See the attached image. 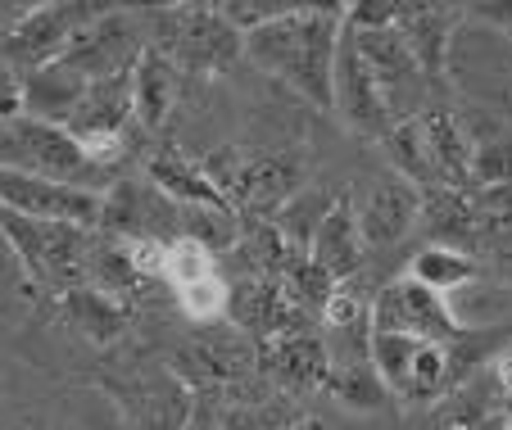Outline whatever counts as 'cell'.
<instances>
[{"mask_svg":"<svg viewBox=\"0 0 512 430\" xmlns=\"http://www.w3.org/2000/svg\"><path fill=\"white\" fill-rule=\"evenodd\" d=\"M408 277H413L417 286H426V290L449 295V290L467 286V281L476 277V258H467L463 249H454V245H426V249H417L413 254Z\"/></svg>","mask_w":512,"mask_h":430,"instance_id":"obj_16","label":"cell"},{"mask_svg":"<svg viewBox=\"0 0 512 430\" xmlns=\"http://www.w3.org/2000/svg\"><path fill=\"white\" fill-rule=\"evenodd\" d=\"M268 367L281 385L304 390V385H318L331 376V354L313 340V335L286 331V335H272L268 340Z\"/></svg>","mask_w":512,"mask_h":430,"instance_id":"obj_14","label":"cell"},{"mask_svg":"<svg viewBox=\"0 0 512 430\" xmlns=\"http://www.w3.org/2000/svg\"><path fill=\"white\" fill-rule=\"evenodd\" d=\"M227 299H232V290H227L223 277H209V281H195V286L177 290V304H182V313L191 322H218L227 313Z\"/></svg>","mask_w":512,"mask_h":430,"instance_id":"obj_19","label":"cell"},{"mask_svg":"<svg viewBox=\"0 0 512 430\" xmlns=\"http://www.w3.org/2000/svg\"><path fill=\"white\" fill-rule=\"evenodd\" d=\"M331 96H336V114L345 118L354 132L372 136V141H386V132L395 127V109H390L386 91H381L372 64L363 59V50L354 46L349 28H345V37H340L336 86H331Z\"/></svg>","mask_w":512,"mask_h":430,"instance_id":"obj_7","label":"cell"},{"mask_svg":"<svg viewBox=\"0 0 512 430\" xmlns=\"http://www.w3.org/2000/svg\"><path fill=\"white\" fill-rule=\"evenodd\" d=\"M105 10L109 5H73V0L32 5L28 19L0 37V64L19 68V73H37V68L55 64V59L68 55V46H73Z\"/></svg>","mask_w":512,"mask_h":430,"instance_id":"obj_4","label":"cell"},{"mask_svg":"<svg viewBox=\"0 0 512 430\" xmlns=\"http://www.w3.org/2000/svg\"><path fill=\"white\" fill-rule=\"evenodd\" d=\"M145 46L168 55L182 73H223L245 55V32L218 5H155L141 14Z\"/></svg>","mask_w":512,"mask_h":430,"instance_id":"obj_3","label":"cell"},{"mask_svg":"<svg viewBox=\"0 0 512 430\" xmlns=\"http://www.w3.org/2000/svg\"><path fill=\"white\" fill-rule=\"evenodd\" d=\"M23 114V73L10 64H0V118Z\"/></svg>","mask_w":512,"mask_h":430,"instance_id":"obj_21","label":"cell"},{"mask_svg":"<svg viewBox=\"0 0 512 430\" xmlns=\"http://www.w3.org/2000/svg\"><path fill=\"white\" fill-rule=\"evenodd\" d=\"M358 213V231H363V245L368 249H395L408 231L422 218V195L408 177L390 172L368 191V200L354 204Z\"/></svg>","mask_w":512,"mask_h":430,"instance_id":"obj_9","label":"cell"},{"mask_svg":"<svg viewBox=\"0 0 512 430\" xmlns=\"http://www.w3.org/2000/svg\"><path fill=\"white\" fill-rule=\"evenodd\" d=\"M186 430H223V426L213 421V412L204 408V403H195V408H191V421H186Z\"/></svg>","mask_w":512,"mask_h":430,"instance_id":"obj_23","label":"cell"},{"mask_svg":"<svg viewBox=\"0 0 512 430\" xmlns=\"http://www.w3.org/2000/svg\"><path fill=\"white\" fill-rule=\"evenodd\" d=\"M0 236L10 240L14 258L23 263L28 281L46 295L64 299L73 290L87 286V263H91V227H73V222H46V218H23V213L0 209Z\"/></svg>","mask_w":512,"mask_h":430,"instance_id":"obj_2","label":"cell"},{"mask_svg":"<svg viewBox=\"0 0 512 430\" xmlns=\"http://www.w3.org/2000/svg\"><path fill=\"white\" fill-rule=\"evenodd\" d=\"M494 385H499V390L512 399V349H508V354H499V363H494Z\"/></svg>","mask_w":512,"mask_h":430,"instance_id":"obj_22","label":"cell"},{"mask_svg":"<svg viewBox=\"0 0 512 430\" xmlns=\"http://www.w3.org/2000/svg\"><path fill=\"white\" fill-rule=\"evenodd\" d=\"M109 394L123 403L127 430H186L191 421V394L173 372H136L109 381Z\"/></svg>","mask_w":512,"mask_h":430,"instance_id":"obj_8","label":"cell"},{"mask_svg":"<svg viewBox=\"0 0 512 430\" xmlns=\"http://www.w3.org/2000/svg\"><path fill=\"white\" fill-rule=\"evenodd\" d=\"M209 277H218V254H213V249H204L200 240H191V236L168 245L164 281L173 286V295L186 286H195V281H209Z\"/></svg>","mask_w":512,"mask_h":430,"instance_id":"obj_18","label":"cell"},{"mask_svg":"<svg viewBox=\"0 0 512 430\" xmlns=\"http://www.w3.org/2000/svg\"><path fill=\"white\" fill-rule=\"evenodd\" d=\"M145 182L155 186V191H164L173 204H186V209H227L232 213L223 191L213 186L209 168L195 163L191 154H182V150H159L155 159L145 163Z\"/></svg>","mask_w":512,"mask_h":430,"instance_id":"obj_12","label":"cell"},{"mask_svg":"<svg viewBox=\"0 0 512 430\" xmlns=\"http://www.w3.org/2000/svg\"><path fill=\"white\" fill-rule=\"evenodd\" d=\"M345 14L349 5H295L286 19L263 23V28L245 32V59L290 91H300L309 105L336 109V55L340 37H345Z\"/></svg>","mask_w":512,"mask_h":430,"instance_id":"obj_1","label":"cell"},{"mask_svg":"<svg viewBox=\"0 0 512 430\" xmlns=\"http://www.w3.org/2000/svg\"><path fill=\"white\" fill-rule=\"evenodd\" d=\"M503 421H508V430H512V399H508V408H503Z\"/></svg>","mask_w":512,"mask_h":430,"instance_id":"obj_26","label":"cell"},{"mask_svg":"<svg viewBox=\"0 0 512 430\" xmlns=\"http://www.w3.org/2000/svg\"><path fill=\"white\" fill-rule=\"evenodd\" d=\"M136 23H141V14L109 5V10L68 46V55L59 59V64L73 68L82 82H100V77L127 73L145 50V28H136Z\"/></svg>","mask_w":512,"mask_h":430,"instance_id":"obj_6","label":"cell"},{"mask_svg":"<svg viewBox=\"0 0 512 430\" xmlns=\"http://www.w3.org/2000/svg\"><path fill=\"white\" fill-rule=\"evenodd\" d=\"M372 331H399L426 344H454L458 317L440 290H426L413 277H399L381 286V295L372 299Z\"/></svg>","mask_w":512,"mask_h":430,"instance_id":"obj_5","label":"cell"},{"mask_svg":"<svg viewBox=\"0 0 512 430\" xmlns=\"http://www.w3.org/2000/svg\"><path fill=\"white\" fill-rule=\"evenodd\" d=\"M417 349H422V340H413V335H399V331H372V367H377L381 385H386L390 394H404V399H408Z\"/></svg>","mask_w":512,"mask_h":430,"instance_id":"obj_17","label":"cell"},{"mask_svg":"<svg viewBox=\"0 0 512 430\" xmlns=\"http://www.w3.org/2000/svg\"><path fill=\"white\" fill-rule=\"evenodd\" d=\"M182 77L186 73L168 55H159V50H150V46L141 50V59H136V68H132V100H136V123H141L145 132H155V127L173 114Z\"/></svg>","mask_w":512,"mask_h":430,"instance_id":"obj_13","label":"cell"},{"mask_svg":"<svg viewBox=\"0 0 512 430\" xmlns=\"http://www.w3.org/2000/svg\"><path fill=\"white\" fill-rule=\"evenodd\" d=\"M399 37L408 41L422 77H445L449 64V41L458 28V10L454 5H399Z\"/></svg>","mask_w":512,"mask_h":430,"instance_id":"obj_11","label":"cell"},{"mask_svg":"<svg viewBox=\"0 0 512 430\" xmlns=\"http://www.w3.org/2000/svg\"><path fill=\"white\" fill-rule=\"evenodd\" d=\"M363 254H368V245H363V231H358L354 204L336 200L309 240V263L322 272V277L336 281V286H345V281L363 268Z\"/></svg>","mask_w":512,"mask_h":430,"instance_id":"obj_10","label":"cell"},{"mask_svg":"<svg viewBox=\"0 0 512 430\" xmlns=\"http://www.w3.org/2000/svg\"><path fill=\"white\" fill-rule=\"evenodd\" d=\"M218 10L227 14V23H236L241 32H254V28H263V23H277V19H286L295 5H272V0H263V5H254V0H227V5H218Z\"/></svg>","mask_w":512,"mask_h":430,"instance_id":"obj_20","label":"cell"},{"mask_svg":"<svg viewBox=\"0 0 512 430\" xmlns=\"http://www.w3.org/2000/svg\"><path fill=\"white\" fill-rule=\"evenodd\" d=\"M481 430H508V421H503V417H485Z\"/></svg>","mask_w":512,"mask_h":430,"instance_id":"obj_25","label":"cell"},{"mask_svg":"<svg viewBox=\"0 0 512 430\" xmlns=\"http://www.w3.org/2000/svg\"><path fill=\"white\" fill-rule=\"evenodd\" d=\"M59 308H64L68 326H73L78 335H87L91 344H109L127 331L123 299L105 295V290H96V286H82V290H73V295H64Z\"/></svg>","mask_w":512,"mask_h":430,"instance_id":"obj_15","label":"cell"},{"mask_svg":"<svg viewBox=\"0 0 512 430\" xmlns=\"http://www.w3.org/2000/svg\"><path fill=\"white\" fill-rule=\"evenodd\" d=\"M440 430H481V426H476V421H467V417H454L449 426H440Z\"/></svg>","mask_w":512,"mask_h":430,"instance_id":"obj_24","label":"cell"}]
</instances>
